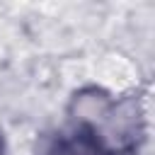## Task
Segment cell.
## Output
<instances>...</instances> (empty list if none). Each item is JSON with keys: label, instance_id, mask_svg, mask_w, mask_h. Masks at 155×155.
<instances>
[{"label": "cell", "instance_id": "2", "mask_svg": "<svg viewBox=\"0 0 155 155\" xmlns=\"http://www.w3.org/2000/svg\"><path fill=\"white\" fill-rule=\"evenodd\" d=\"M5 153V138H2V133H0V155Z\"/></svg>", "mask_w": 155, "mask_h": 155}, {"label": "cell", "instance_id": "1", "mask_svg": "<svg viewBox=\"0 0 155 155\" xmlns=\"http://www.w3.org/2000/svg\"><path fill=\"white\" fill-rule=\"evenodd\" d=\"M39 155H104V153L90 133L70 126V131L53 136Z\"/></svg>", "mask_w": 155, "mask_h": 155}]
</instances>
